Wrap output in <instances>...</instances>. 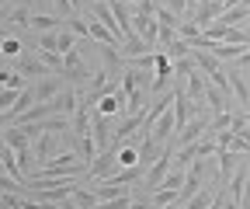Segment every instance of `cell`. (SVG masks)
<instances>
[{"label":"cell","mask_w":250,"mask_h":209,"mask_svg":"<svg viewBox=\"0 0 250 209\" xmlns=\"http://www.w3.org/2000/svg\"><path fill=\"white\" fill-rule=\"evenodd\" d=\"M73 199L83 206V209H98V202H101V195L98 192H94V188H80L77 185V192H73Z\"/></svg>","instance_id":"cell-20"},{"label":"cell","mask_w":250,"mask_h":209,"mask_svg":"<svg viewBox=\"0 0 250 209\" xmlns=\"http://www.w3.org/2000/svg\"><path fill=\"white\" fill-rule=\"evenodd\" d=\"M243 209H250V178H247V185H243V199H240Z\"/></svg>","instance_id":"cell-33"},{"label":"cell","mask_w":250,"mask_h":209,"mask_svg":"<svg viewBox=\"0 0 250 209\" xmlns=\"http://www.w3.org/2000/svg\"><path fill=\"white\" fill-rule=\"evenodd\" d=\"M191 49H195L191 42H188V39H181V35H177V39H174V42H170V46H167L164 52H167L170 59H184V56H188V52H191Z\"/></svg>","instance_id":"cell-21"},{"label":"cell","mask_w":250,"mask_h":209,"mask_svg":"<svg viewBox=\"0 0 250 209\" xmlns=\"http://www.w3.org/2000/svg\"><path fill=\"white\" fill-rule=\"evenodd\" d=\"M0 206H4V209H24V199H21V195H14V192H4Z\"/></svg>","instance_id":"cell-29"},{"label":"cell","mask_w":250,"mask_h":209,"mask_svg":"<svg viewBox=\"0 0 250 209\" xmlns=\"http://www.w3.org/2000/svg\"><path fill=\"white\" fill-rule=\"evenodd\" d=\"M208 129H212V122H205L202 115H195V118H191V122H188L181 133H174V143H177V150H181V146H188V143H198V139H202Z\"/></svg>","instance_id":"cell-4"},{"label":"cell","mask_w":250,"mask_h":209,"mask_svg":"<svg viewBox=\"0 0 250 209\" xmlns=\"http://www.w3.org/2000/svg\"><path fill=\"white\" fill-rule=\"evenodd\" d=\"M240 4H243V0H226V11H229V7H240Z\"/></svg>","instance_id":"cell-37"},{"label":"cell","mask_w":250,"mask_h":209,"mask_svg":"<svg viewBox=\"0 0 250 209\" xmlns=\"http://www.w3.org/2000/svg\"><path fill=\"white\" fill-rule=\"evenodd\" d=\"M243 7H250V0H243Z\"/></svg>","instance_id":"cell-40"},{"label":"cell","mask_w":250,"mask_h":209,"mask_svg":"<svg viewBox=\"0 0 250 209\" xmlns=\"http://www.w3.org/2000/svg\"><path fill=\"white\" fill-rule=\"evenodd\" d=\"M125 105H129V98H125V91L118 87V91H111V94H104V98L98 101V112H101V115H118Z\"/></svg>","instance_id":"cell-14"},{"label":"cell","mask_w":250,"mask_h":209,"mask_svg":"<svg viewBox=\"0 0 250 209\" xmlns=\"http://www.w3.org/2000/svg\"><path fill=\"white\" fill-rule=\"evenodd\" d=\"M118 52H122V59H139V56H146V52H153V49H149V42H146L143 35H129V39L122 42Z\"/></svg>","instance_id":"cell-13"},{"label":"cell","mask_w":250,"mask_h":209,"mask_svg":"<svg viewBox=\"0 0 250 209\" xmlns=\"http://www.w3.org/2000/svg\"><path fill=\"white\" fill-rule=\"evenodd\" d=\"M153 14H156V21H160L164 28H181V21H177V14H174L170 7H164V4H156V11H153Z\"/></svg>","instance_id":"cell-23"},{"label":"cell","mask_w":250,"mask_h":209,"mask_svg":"<svg viewBox=\"0 0 250 209\" xmlns=\"http://www.w3.org/2000/svg\"><path fill=\"white\" fill-rule=\"evenodd\" d=\"M223 4H219V0H202V4L195 7V18L191 21H198V28H202V32H205V28H212L219 18H223Z\"/></svg>","instance_id":"cell-5"},{"label":"cell","mask_w":250,"mask_h":209,"mask_svg":"<svg viewBox=\"0 0 250 209\" xmlns=\"http://www.w3.org/2000/svg\"><path fill=\"white\" fill-rule=\"evenodd\" d=\"M87 24H90V39L98 42V46H111V49H122V42H125V39H122V35H115L111 28H108V24H101L98 18H94V14L87 18Z\"/></svg>","instance_id":"cell-6"},{"label":"cell","mask_w":250,"mask_h":209,"mask_svg":"<svg viewBox=\"0 0 250 209\" xmlns=\"http://www.w3.org/2000/svg\"><path fill=\"white\" fill-rule=\"evenodd\" d=\"M170 161H174L170 146H164V154L149 164V171H146V178H143V185H146V192H149V195H153L156 188H160V185H164V178L170 174Z\"/></svg>","instance_id":"cell-1"},{"label":"cell","mask_w":250,"mask_h":209,"mask_svg":"<svg viewBox=\"0 0 250 209\" xmlns=\"http://www.w3.org/2000/svg\"><path fill=\"white\" fill-rule=\"evenodd\" d=\"M94 143H98V150H108L111 146V122H115V115H101V112H94Z\"/></svg>","instance_id":"cell-7"},{"label":"cell","mask_w":250,"mask_h":209,"mask_svg":"<svg viewBox=\"0 0 250 209\" xmlns=\"http://www.w3.org/2000/svg\"><path fill=\"white\" fill-rule=\"evenodd\" d=\"M215 161H219V171H223V182H226L233 174V167H236V150H219Z\"/></svg>","instance_id":"cell-19"},{"label":"cell","mask_w":250,"mask_h":209,"mask_svg":"<svg viewBox=\"0 0 250 209\" xmlns=\"http://www.w3.org/2000/svg\"><path fill=\"white\" fill-rule=\"evenodd\" d=\"M31 28L42 35V32H62V28H70L66 18H52V14H31Z\"/></svg>","instance_id":"cell-15"},{"label":"cell","mask_w":250,"mask_h":209,"mask_svg":"<svg viewBox=\"0 0 250 209\" xmlns=\"http://www.w3.org/2000/svg\"><path fill=\"white\" fill-rule=\"evenodd\" d=\"M70 49H77V32H70V28H62V32H59V52L66 56Z\"/></svg>","instance_id":"cell-28"},{"label":"cell","mask_w":250,"mask_h":209,"mask_svg":"<svg viewBox=\"0 0 250 209\" xmlns=\"http://www.w3.org/2000/svg\"><path fill=\"white\" fill-rule=\"evenodd\" d=\"M56 150H59V133H42L39 143H35V157L49 164V161L56 157Z\"/></svg>","instance_id":"cell-12"},{"label":"cell","mask_w":250,"mask_h":209,"mask_svg":"<svg viewBox=\"0 0 250 209\" xmlns=\"http://www.w3.org/2000/svg\"><path fill=\"white\" fill-rule=\"evenodd\" d=\"M229 98H233V94L219 91L215 84H208V87H205V105H208V112H212V115H223V112H229Z\"/></svg>","instance_id":"cell-11"},{"label":"cell","mask_w":250,"mask_h":209,"mask_svg":"<svg viewBox=\"0 0 250 209\" xmlns=\"http://www.w3.org/2000/svg\"><path fill=\"white\" fill-rule=\"evenodd\" d=\"M62 77L66 80H87V63H83L80 49H70L62 56Z\"/></svg>","instance_id":"cell-10"},{"label":"cell","mask_w":250,"mask_h":209,"mask_svg":"<svg viewBox=\"0 0 250 209\" xmlns=\"http://www.w3.org/2000/svg\"><path fill=\"white\" fill-rule=\"evenodd\" d=\"M70 4H73V7H80V4H83V0H70Z\"/></svg>","instance_id":"cell-38"},{"label":"cell","mask_w":250,"mask_h":209,"mask_svg":"<svg viewBox=\"0 0 250 209\" xmlns=\"http://www.w3.org/2000/svg\"><path fill=\"white\" fill-rule=\"evenodd\" d=\"M62 73H49V77H42V80H35V101H52L59 91H66L62 87Z\"/></svg>","instance_id":"cell-8"},{"label":"cell","mask_w":250,"mask_h":209,"mask_svg":"<svg viewBox=\"0 0 250 209\" xmlns=\"http://www.w3.org/2000/svg\"><path fill=\"white\" fill-rule=\"evenodd\" d=\"M39 52H59V32H42L39 35Z\"/></svg>","instance_id":"cell-25"},{"label":"cell","mask_w":250,"mask_h":209,"mask_svg":"<svg viewBox=\"0 0 250 209\" xmlns=\"http://www.w3.org/2000/svg\"><path fill=\"white\" fill-rule=\"evenodd\" d=\"M247 178H250L247 171H236V174H233V182H229V199H233V202H240V199H243V185H247Z\"/></svg>","instance_id":"cell-24"},{"label":"cell","mask_w":250,"mask_h":209,"mask_svg":"<svg viewBox=\"0 0 250 209\" xmlns=\"http://www.w3.org/2000/svg\"><path fill=\"white\" fill-rule=\"evenodd\" d=\"M236 63H240V67H250V52H243V56L236 59Z\"/></svg>","instance_id":"cell-34"},{"label":"cell","mask_w":250,"mask_h":209,"mask_svg":"<svg viewBox=\"0 0 250 209\" xmlns=\"http://www.w3.org/2000/svg\"><path fill=\"white\" fill-rule=\"evenodd\" d=\"M170 77H174V70H170V56H167L164 49H156V52H153V91L164 94L167 84H170Z\"/></svg>","instance_id":"cell-3"},{"label":"cell","mask_w":250,"mask_h":209,"mask_svg":"<svg viewBox=\"0 0 250 209\" xmlns=\"http://www.w3.org/2000/svg\"><path fill=\"white\" fill-rule=\"evenodd\" d=\"M226 209H243V206H240V202H233V199L226 195Z\"/></svg>","instance_id":"cell-35"},{"label":"cell","mask_w":250,"mask_h":209,"mask_svg":"<svg viewBox=\"0 0 250 209\" xmlns=\"http://www.w3.org/2000/svg\"><path fill=\"white\" fill-rule=\"evenodd\" d=\"M132 202H136V195H132V192H122V195H115V199L98 202V209H132Z\"/></svg>","instance_id":"cell-18"},{"label":"cell","mask_w":250,"mask_h":209,"mask_svg":"<svg viewBox=\"0 0 250 209\" xmlns=\"http://www.w3.org/2000/svg\"><path fill=\"white\" fill-rule=\"evenodd\" d=\"M250 18V7H229V11H223V18H219L215 24H229V28H240V21H247Z\"/></svg>","instance_id":"cell-16"},{"label":"cell","mask_w":250,"mask_h":209,"mask_svg":"<svg viewBox=\"0 0 250 209\" xmlns=\"http://www.w3.org/2000/svg\"><path fill=\"white\" fill-rule=\"evenodd\" d=\"M212 199H215V195H212L208 188H202L191 202H184V209H208V206H212Z\"/></svg>","instance_id":"cell-27"},{"label":"cell","mask_w":250,"mask_h":209,"mask_svg":"<svg viewBox=\"0 0 250 209\" xmlns=\"http://www.w3.org/2000/svg\"><path fill=\"white\" fill-rule=\"evenodd\" d=\"M177 35H181V39H188V42L195 46V42H198V39H202L205 32H202L198 24H188V21H181V28H177Z\"/></svg>","instance_id":"cell-26"},{"label":"cell","mask_w":250,"mask_h":209,"mask_svg":"<svg viewBox=\"0 0 250 209\" xmlns=\"http://www.w3.org/2000/svg\"><path fill=\"white\" fill-rule=\"evenodd\" d=\"M7 24H14V28H31V7H14V11L7 14Z\"/></svg>","instance_id":"cell-22"},{"label":"cell","mask_w":250,"mask_h":209,"mask_svg":"<svg viewBox=\"0 0 250 209\" xmlns=\"http://www.w3.org/2000/svg\"><path fill=\"white\" fill-rule=\"evenodd\" d=\"M125 4H143V0H125Z\"/></svg>","instance_id":"cell-39"},{"label":"cell","mask_w":250,"mask_h":209,"mask_svg":"<svg viewBox=\"0 0 250 209\" xmlns=\"http://www.w3.org/2000/svg\"><path fill=\"white\" fill-rule=\"evenodd\" d=\"M52 4H56V11H59V18H66V21H70V18H73V11H77V7L70 4V0H52Z\"/></svg>","instance_id":"cell-30"},{"label":"cell","mask_w":250,"mask_h":209,"mask_svg":"<svg viewBox=\"0 0 250 209\" xmlns=\"http://www.w3.org/2000/svg\"><path fill=\"white\" fill-rule=\"evenodd\" d=\"M215 154H219L215 139H198V143H188V146H181V150H174V161L177 164H191L198 157H215Z\"/></svg>","instance_id":"cell-2"},{"label":"cell","mask_w":250,"mask_h":209,"mask_svg":"<svg viewBox=\"0 0 250 209\" xmlns=\"http://www.w3.org/2000/svg\"><path fill=\"white\" fill-rule=\"evenodd\" d=\"M229 80H233L236 105H243V112H250V87H247V80H243V77H236V73H229Z\"/></svg>","instance_id":"cell-17"},{"label":"cell","mask_w":250,"mask_h":209,"mask_svg":"<svg viewBox=\"0 0 250 209\" xmlns=\"http://www.w3.org/2000/svg\"><path fill=\"white\" fill-rule=\"evenodd\" d=\"M4 56H21V46H18V39H4Z\"/></svg>","instance_id":"cell-31"},{"label":"cell","mask_w":250,"mask_h":209,"mask_svg":"<svg viewBox=\"0 0 250 209\" xmlns=\"http://www.w3.org/2000/svg\"><path fill=\"white\" fill-rule=\"evenodd\" d=\"M24 80L31 77V80H42V77H49L52 70L45 67V59H35V56H18V67H14Z\"/></svg>","instance_id":"cell-9"},{"label":"cell","mask_w":250,"mask_h":209,"mask_svg":"<svg viewBox=\"0 0 250 209\" xmlns=\"http://www.w3.org/2000/svg\"><path fill=\"white\" fill-rule=\"evenodd\" d=\"M164 7H170L174 14H181V11L188 7V0H167V4H164Z\"/></svg>","instance_id":"cell-32"},{"label":"cell","mask_w":250,"mask_h":209,"mask_svg":"<svg viewBox=\"0 0 250 209\" xmlns=\"http://www.w3.org/2000/svg\"><path fill=\"white\" fill-rule=\"evenodd\" d=\"M14 4H18V7H31V4H35V0H14Z\"/></svg>","instance_id":"cell-36"}]
</instances>
